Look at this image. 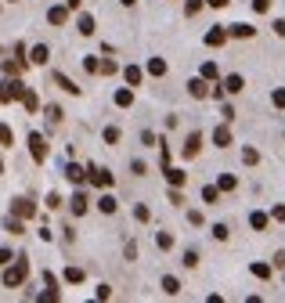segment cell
<instances>
[{
	"mask_svg": "<svg viewBox=\"0 0 285 303\" xmlns=\"http://www.w3.org/2000/svg\"><path fill=\"white\" fill-rule=\"evenodd\" d=\"M25 275H29V260H25V256H18L14 264H7V271H4V285H7V289H14V285L25 282Z\"/></svg>",
	"mask_w": 285,
	"mask_h": 303,
	"instance_id": "1",
	"label": "cell"
},
{
	"mask_svg": "<svg viewBox=\"0 0 285 303\" xmlns=\"http://www.w3.org/2000/svg\"><path fill=\"white\" fill-rule=\"evenodd\" d=\"M29 155H33L36 162H43V159H47V138H43V134H29Z\"/></svg>",
	"mask_w": 285,
	"mask_h": 303,
	"instance_id": "2",
	"label": "cell"
},
{
	"mask_svg": "<svg viewBox=\"0 0 285 303\" xmlns=\"http://www.w3.org/2000/svg\"><path fill=\"white\" fill-rule=\"evenodd\" d=\"M83 177L91 180L94 188H109V184H112V173L105 170V166H87V173H83Z\"/></svg>",
	"mask_w": 285,
	"mask_h": 303,
	"instance_id": "3",
	"label": "cell"
},
{
	"mask_svg": "<svg viewBox=\"0 0 285 303\" xmlns=\"http://www.w3.org/2000/svg\"><path fill=\"white\" fill-rule=\"evenodd\" d=\"M22 90H25L22 80H7V83H0V101H18V98H22Z\"/></svg>",
	"mask_w": 285,
	"mask_h": 303,
	"instance_id": "4",
	"label": "cell"
},
{
	"mask_svg": "<svg viewBox=\"0 0 285 303\" xmlns=\"http://www.w3.org/2000/svg\"><path fill=\"white\" fill-rule=\"evenodd\" d=\"M224 33H228V36L253 40V36H257V25H249V22H235V25H224Z\"/></svg>",
	"mask_w": 285,
	"mask_h": 303,
	"instance_id": "5",
	"label": "cell"
},
{
	"mask_svg": "<svg viewBox=\"0 0 285 303\" xmlns=\"http://www.w3.org/2000/svg\"><path fill=\"white\" fill-rule=\"evenodd\" d=\"M11 213L18 217V220H25V217H36V206L29 202V199H14L11 202Z\"/></svg>",
	"mask_w": 285,
	"mask_h": 303,
	"instance_id": "6",
	"label": "cell"
},
{
	"mask_svg": "<svg viewBox=\"0 0 285 303\" xmlns=\"http://www.w3.org/2000/svg\"><path fill=\"white\" fill-rule=\"evenodd\" d=\"M47 22H51V25H65V22H69V7H65V4L51 7V11H47Z\"/></svg>",
	"mask_w": 285,
	"mask_h": 303,
	"instance_id": "7",
	"label": "cell"
},
{
	"mask_svg": "<svg viewBox=\"0 0 285 303\" xmlns=\"http://www.w3.org/2000/svg\"><path fill=\"white\" fill-rule=\"evenodd\" d=\"M47 58H51V51L43 47V43H36V47L29 51V58H25V62H33V65H47Z\"/></svg>",
	"mask_w": 285,
	"mask_h": 303,
	"instance_id": "8",
	"label": "cell"
},
{
	"mask_svg": "<svg viewBox=\"0 0 285 303\" xmlns=\"http://www.w3.org/2000/svg\"><path fill=\"white\" fill-rule=\"evenodd\" d=\"M188 94L191 98H209V83L206 80H188Z\"/></svg>",
	"mask_w": 285,
	"mask_h": 303,
	"instance_id": "9",
	"label": "cell"
},
{
	"mask_svg": "<svg viewBox=\"0 0 285 303\" xmlns=\"http://www.w3.org/2000/svg\"><path fill=\"white\" fill-rule=\"evenodd\" d=\"M242 87H246V80L238 72H231L228 80H224V90H228V94H242Z\"/></svg>",
	"mask_w": 285,
	"mask_h": 303,
	"instance_id": "10",
	"label": "cell"
},
{
	"mask_svg": "<svg viewBox=\"0 0 285 303\" xmlns=\"http://www.w3.org/2000/svg\"><path fill=\"white\" fill-rule=\"evenodd\" d=\"M224 40H228V33H224V25H213V29L206 33V43H209V47H220Z\"/></svg>",
	"mask_w": 285,
	"mask_h": 303,
	"instance_id": "11",
	"label": "cell"
},
{
	"mask_svg": "<svg viewBox=\"0 0 285 303\" xmlns=\"http://www.w3.org/2000/svg\"><path fill=\"white\" fill-rule=\"evenodd\" d=\"M199 152H202V134H191V138H188V145H184V159L199 155Z\"/></svg>",
	"mask_w": 285,
	"mask_h": 303,
	"instance_id": "12",
	"label": "cell"
},
{
	"mask_svg": "<svg viewBox=\"0 0 285 303\" xmlns=\"http://www.w3.org/2000/svg\"><path fill=\"white\" fill-rule=\"evenodd\" d=\"M76 29H80V36H94V14H80Z\"/></svg>",
	"mask_w": 285,
	"mask_h": 303,
	"instance_id": "13",
	"label": "cell"
},
{
	"mask_svg": "<svg viewBox=\"0 0 285 303\" xmlns=\"http://www.w3.org/2000/svg\"><path fill=\"white\" fill-rule=\"evenodd\" d=\"M54 83H58V87H62V90H69V94H80V87H76V83H72V80H69V76H65V72H54Z\"/></svg>",
	"mask_w": 285,
	"mask_h": 303,
	"instance_id": "14",
	"label": "cell"
},
{
	"mask_svg": "<svg viewBox=\"0 0 285 303\" xmlns=\"http://www.w3.org/2000/svg\"><path fill=\"white\" fill-rule=\"evenodd\" d=\"M22 105H25V112H36V109H40V98L25 87V90H22Z\"/></svg>",
	"mask_w": 285,
	"mask_h": 303,
	"instance_id": "15",
	"label": "cell"
},
{
	"mask_svg": "<svg viewBox=\"0 0 285 303\" xmlns=\"http://www.w3.org/2000/svg\"><path fill=\"white\" fill-rule=\"evenodd\" d=\"M213 141H217V148H228V145H231V130H228V127H217V130H213Z\"/></svg>",
	"mask_w": 285,
	"mask_h": 303,
	"instance_id": "16",
	"label": "cell"
},
{
	"mask_svg": "<svg viewBox=\"0 0 285 303\" xmlns=\"http://www.w3.org/2000/svg\"><path fill=\"white\" fill-rule=\"evenodd\" d=\"M166 180H170L173 188H181V184H188V173L184 170H170V166H166Z\"/></svg>",
	"mask_w": 285,
	"mask_h": 303,
	"instance_id": "17",
	"label": "cell"
},
{
	"mask_svg": "<svg viewBox=\"0 0 285 303\" xmlns=\"http://www.w3.org/2000/svg\"><path fill=\"white\" fill-rule=\"evenodd\" d=\"M83 173H87V170H83V166H76V162H69V166H65V177L72 180V184H80Z\"/></svg>",
	"mask_w": 285,
	"mask_h": 303,
	"instance_id": "18",
	"label": "cell"
},
{
	"mask_svg": "<svg viewBox=\"0 0 285 303\" xmlns=\"http://www.w3.org/2000/svg\"><path fill=\"white\" fill-rule=\"evenodd\" d=\"M72 213H76V217H83V213H87V195H83V191L72 195Z\"/></svg>",
	"mask_w": 285,
	"mask_h": 303,
	"instance_id": "19",
	"label": "cell"
},
{
	"mask_svg": "<svg viewBox=\"0 0 285 303\" xmlns=\"http://www.w3.org/2000/svg\"><path fill=\"white\" fill-rule=\"evenodd\" d=\"M98 209H101V213H116L119 202L112 199V195H101V199H98Z\"/></svg>",
	"mask_w": 285,
	"mask_h": 303,
	"instance_id": "20",
	"label": "cell"
},
{
	"mask_svg": "<svg viewBox=\"0 0 285 303\" xmlns=\"http://www.w3.org/2000/svg\"><path fill=\"white\" fill-rule=\"evenodd\" d=\"M162 293H166V296H177V293H181V282H177L173 275H166V278H162Z\"/></svg>",
	"mask_w": 285,
	"mask_h": 303,
	"instance_id": "21",
	"label": "cell"
},
{
	"mask_svg": "<svg viewBox=\"0 0 285 303\" xmlns=\"http://www.w3.org/2000/svg\"><path fill=\"white\" fill-rule=\"evenodd\" d=\"M148 72L152 76H166V62H162V58H148V65H144Z\"/></svg>",
	"mask_w": 285,
	"mask_h": 303,
	"instance_id": "22",
	"label": "cell"
},
{
	"mask_svg": "<svg viewBox=\"0 0 285 303\" xmlns=\"http://www.w3.org/2000/svg\"><path fill=\"white\" fill-rule=\"evenodd\" d=\"M202 202H209V206H217V202H220V188H213V184H206V188H202Z\"/></svg>",
	"mask_w": 285,
	"mask_h": 303,
	"instance_id": "23",
	"label": "cell"
},
{
	"mask_svg": "<svg viewBox=\"0 0 285 303\" xmlns=\"http://www.w3.org/2000/svg\"><path fill=\"white\" fill-rule=\"evenodd\" d=\"M14 145V134H11V127L7 123H0V148H11Z\"/></svg>",
	"mask_w": 285,
	"mask_h": 303,
	"instance_id": "24",
	"label": "cell"
},
{
	"mask_svg": "<svg viewBox=\"0 0 285 303\" xmlns=\"http://www.w3.org/2000/svg\"><path fill=\"white\" fill-rule=\"evenodd\" d=\"M123 76H127V83H130V87H138V83H141V69H138V65H127Z\"/></svg>",
	"mask_w": 285,
	"mask_h": 303,
	"instance_id": "25",
	"label": "cell"
},
{
	"mask_svg": "<svg viewBox=\"0 0 285 303\" xmlns=\"http://www.w3.org/2000/svg\"><path fill=\"white\" fill-rule=\"evenodd\" d=\"M217 188H220V191H235V188H238V177H235V173H224Z\"/></svg>",
	"mask_w": 285,
	"mask_h": 303,
	"instance_id": "26",
	"label": "cell"
},
{
	"mask_svg": "<svg viewBox=\"0 0 285 303\" xmlns=\"http://www.w3.org/2000/svg\"><path fill=\"white\" fill-rule=\"evenodd\" d=\"M116 105H119V109H130V105H134V94H130V90H116Z\"/></svg>",
	"mask_w": 285,
	"mask_h": 303,
	"instance_id": "27",
	"label": "cell"
},
{
	"mask_svg": "<svg viewBox=\"0 0 285 303\" xmlns=\"http://www.w3.org/2000/svg\"><path fill=\"white\" fill-rule=\"evenodd\" d=\"M4 227H7L11 235H22V231H25V227H22V220H18V217H7V220H4Z\"/></svg>",
	"mask_w": 285,
	"mask_h": 303,
	"instance_id": "28",
	"label": "cell"
},
{
	"mask_svg": "<svg viewBox=\"0 0 285 303\" xmlns=\"http://www.w3.org/2000/svg\"><path fill=\"white\" fill-rule=\"evenodd\" d=\"M155 246H159V249H170V246H173V235H170V231H159V235H155Z\"/></svg>",
	"mask_w": 285,
	"mask_h": 303,
	"instance_id": "29",
	"label": "cell"
},
{
	"mask_svg": "<svg viewBox=\"0 0 285 303\" xmlns=\"http://www.w3.org/2000/svg\"><path fill=\"white\" fill-rule=\"evenodd\" d=\"M217 76H220L217 62H206V65H202V80H217Z\"/></svg>",
	"mask_w": 285,
	"mask_h": 303,
	"instance_id": "30",
	"label": "cell"
},
{
	"mask_svg": "<svg viewBox=\"0 0 285 303\" xmlns=\"http://www.w3.org/2000/svg\"><path fill=\"white\" fill-rule=\"evenodd\" d=\"M249 224L257 227V231H264V227H267V213H260V209H257V213L249 217Z\"/></svg>",
	"mask_w": 285,
	"mask_h": 303,
	"instance_id": "31",
	"label": "cell"
},
{
	"mask_svg": "<svg viewBox=\"0 0 285 303\" xmlns=\"http://www.w3.org/2000/svg\"><path fill=\"white\" fill-rule=\"evenodd\" d=\"M249 271H253L257 278H271V264H253Z\"/></svg>",
	"mask_w": 285,
	"mask_h": 303,
	"instance_id": "32",
	"label": "cell"
},
{
	"mask_svg": "<svg viewBox=\"0 0 285 303\" xmlns=\"http://www.w3.org/2000/svg\"><path fill=\"white\" fill-rule=\"evenodd\" d=\"M119 138H123L119 127H109V130H105V145H119Z\"/></svg>",
	"mask_w": 285,
	"mask_h": 303,
	"instance_id": "33",
	"label": "cell"
},
{
	"mask_svg": "<svg viewBox=\"0 0 285 303\" xmlns=\"http://www.w3.org/2000/svg\"><path fill=\"white\" fill-rule=\"evenodd\" d=\"M65 282H72V285L83 282V271H80V267H65Z\"/></svg>",
	"mask_w": 285,
	"mask_h": 303,
	"instance_id": "34",
	"label": "cell"
},
{
	"mask_svg": "<svg viewBox=\"0 0 285 303\" xmlns=\"http://www.w3.org/2000/svg\"><path fill=\"white\" fill-rule=\"evenodd\" d=\"M257 159H260L257 148H242V162H246V166H257Z\"/></svg>",
	"mask_w": 285,
	"mask_h": 303,
	"instance_id": "35",
	"label": "cell"
},
{
	"mask_svg": "<svg viewBox=\"0 0 285 303\" xmlns=\"http://www.w3.org/2000/svg\"><path fill=\"white\" fill-rule=\"evenodd\" d=\"M98 72H101V76H112V72H116V62H109V58L98 62Z\"/></svg>",
	"mask_w": 285,
	"mask_h": 303,
	"instance_id": "36",
	"label": "cell"
},
{
	"mask_svg": "<svg viewBox=\"0 0 285 303\" xmlns=\"http://www.w3.org/2000/svg\"><path fill=\"white\" fill-rule=\"evenodd\" d=\"M47 119L51 123H62V109H58V105H47Z\"/></svg>",
	"mask_w": 285,
	"mask_h": 303,
	"instance_id": "37",
	"label": "cell"
},
{
	"mask_svg": "<svg viewBox=\"0 0 285 303\" xmlns=\"http://www.w3.org/2000/svg\"><path fill=\"white\" fill-rule=\"evenodd\" d=\"M141 141H144L148 148H155V145H159V138H155V134H152V130H141Z\"/></svg>",
	"mask_w": 285,
	"mask_h": 303,
	"instance_id": "38",
	"label": "cell"
},
{
	"mask_svg": "<svg viewBox=\"0 0 285 303\" xmlns=\"http://www.w3.org/2000/svg\"><path fill=\"white\" fill-rule=\"evenodd\" d=\"M213 238H217V242L228 238V224H213Z\"/></svg>",
	"mask_w": 285,
	"mask_h": 303,
	"instance_id": "39",
	"label": "cell"
},
{
	"mask_svg": "<svg viewBox=\"0 0 285 303\" xmlns=\"http://www.w3.org/2000/svg\"><path fill=\"white\" fill-rule=\"evenodd\" d=\"M184 267H199V253H195V249L184 253Z\"/></svg>",
	"mask_w": 285,
	"mask_h": 303,
	"instance_id": "40",
	"label": "cell"
},
{
	"mask_svg": "<svg viewBox=\"0 0 285 303\" xmlns=\"http://www.w3.org/2000/svg\"><path fill=\"white\" fill-rule=\"evenodd\" d=\"M134 217H138L141 224H148V217H152V213H148V206H138V209H134Z\"/></svg>",
	"mask_w": 285,
	"mask_h": 303,
	"instance_id": "41",
	"label": "cell"
},
{
	"mask_svg": "<svg viewBox=\"0 0 285 303\" xmlns=\"http://www.w3.org/2000/svg\"><path fill=\"white\" fill-rule=\"evenodd\" d=\"M130 170H134V177H144V162H141V159H134V162H130Z\"/></svg>",
	"mask_w": 285,
	"mask_h": 303,
	"instance_id": "42",
	"label": "cell"
},
{
	"mask_svg": "<svg viewBox=\"0 0 285 303\" xmlns=\"http://www.w3.org/2000/svg\"><path fill=\"white\" fill-rule=\"evenodd\" d=\"M83 69H87V72H98V58H94V54L83 58Z\"/></svg>",
	"mask_w": 285,
	"mask_h": 303,
	"instance_id": "43",
	"label": "cell"
},
{
	"mask_svg": "<svg viewBox=\"0 0 285 303\" xmlns=\"http://www.w3.org/2000/svg\"><path fill=\"white\" fill-rule=\"evenodd\" d=\"M199 7H202V0H188V7H184V14H199Z\"/></svg>",
	"mask_w": 285,
	"mask_h": 303,
	"instance_id": "44",
	"label": "cell"
},
{
	"mask_svg": "<svg viewBox=\"0 0 285 303\" xmlns=\"http://www.w3.org/2000/svg\"><path fill=\"white\" fill-rule=\"evenodd\" d=\"M271 101L278 105V109H285V90H275V94H271Z\"/></svg>",
	"mask_w": 285,
	"mask_h": 303,
	"instance_id": "45",
	"label": "cell"
},
{
	"mask_svg": "<svg viewBox=\"0 0 285 303\" xmlns=\"http://www.w3.org/2000/svg\"><path fill=\"white\" fill-rule=\"evenodd\" d=\"M14 260V256H11V249H0V267H7Z\"/></svg>",
	"mask_w": 285,
	"mask_h": 303,
	"instance_id": "46",
	"label": "cell"
},
{
	"mask_svg": "<svg viewBox=\"0 0 285 303\" xmlns=\"http://www.w3.org/2000/svg\"><path fill=\"white\" fill-rule=\"evenodd\" d=\"M170 202H173V206H184V195H181V191L173 188V191H170Z\"/></svg>",
	"mask_w": 285,
	"mask_h": 303,
	"instance_id": "47",
	"label": "cell"
},
{
	"mask_svg": "<svg viewBox=\"0 0 285 303\" xmlns=\"http://www.w3.org/2000/svg\"><path fill=\"white\" fill-rule=\"evenodd\" d=\"M94 296H98V300H109V296H112V289H109V285H98V293H94Z\"/></svg>",
	"mask_w": 285,
	"mask_h": 303,
	"instance_id": "48",
	"label": "cell"
},
{
	"mask_svg": "<svg viewBox=\"0 0 285 303\" xmlns=\"http://www.w3.org/2000/svg\"><path fill=\"white\" fill-rule=\"evenodd\" d=\"M202 4H209V7H228L231 0H202Z\"/></svg>",
	"mask_w": 285,
	"mask_h": 303,
	"instance_id": "49",
	"label": "cell"
},
{
	"mask_svg": "<svg viewBox=\"0 0 285 303\" xmlns=\"http://www.w3.org/2000/svg\"><path fill=\"white\" fill-rule=\"evenodd\" d=\"M271 217H275V220H285V206H275V209H271Z\"/></svg>",
	"mask_w": 285,
	"mask_h": 303,
	"instance_id": "50",
	"label": "cell"
},
{
	"mask_svg": "<svg viewBox=\"0 0 285 303\" xmlns=\"http://www.w3.org/2000/svg\"><path fill=\"white\" fill-rule=\"evenodd\" d=\"M253 7H257V11H267V7H271V0H253Z\"/></svg>",
	"mask_w": 285,
	"mask_h": 303,
	"instance_id": "51",
	"label": "cell"
},
{
	"mask_svg": "<svg viewBox=\"0 0 285 303\" xmlns=\"http://www.w3.org/2000/svg\"><path fill=\"white\" fill-rule=\"evenodd\" d=\"M275 267H285V249H282V253H275Z\"/></svg>",
	"mask_w": 285,
	"mask_h": 303,
	"instance_id": "52",
	"label": "cell"
},
{
	"mask_svg": "<svg viewBox=\"0 0 285 303\" xmlns=\"http://www.w3.org/2000/svg\"><path fill=\"white\" fill-rule=\"evenodd\" d=\"M80 4H83V0H65V7H69V11H72V7H80Z\"/></svg>",
	"mask_w": 285,
	"mask_h": 303,
	"instance_id": "53",
	"label": "cell"
},
{
	"mask_svg": "<svg viewBox=\"0 0 285 303\" xmlns=\"http://www.w3.org/2000/svg\"><path fill=\"white\" fill-rule=\"evenodd\" d=\"M119 4H123V7H134V4H138V0H119Z\"/></svg>",
	"mask_w": 285,
	"mask_h": 303,
	"instance_id": "54",
	"label": "cell"
},
{
	"mask_svg": "<svg viewBox=\"0 0 285 303\" xmlns=\"http://www.w3.org/2000/svg\"><path fill=\"white\" fill-rule=\"evenodd\" d=\"M0 173H4V162H0Z\"/></svg>",
	"mask_w": 285,
	"mask_h": 303,
	"instance_id": "55",
	"label": "cell"
},
{
	"mask_svg": "<svg viewBox=\"0 0 285 303\" xmlns=\"http://www.w3.org/2000/svg\"><path fill=\"white\" fill-rule=\"evenodd\" d=\"M11 4H14V0H11Z\"/></svg>",
	"mask_w": 285,
	"mask_h": 303,
	"instance_id": "56",
	"label": "cell"
}]
</instances>
